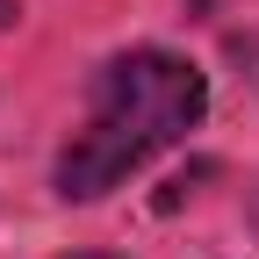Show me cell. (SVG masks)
<instances>
[{"label":"cell","instance_id":"obj_1","mask_svg":"<svg viewBox=\"0 0 259 259\" xmlns=\"http://www.w3.org/2000/svg\"><path fill=\"white\" fill-rule=\"evenodd\" d=\"M209 108V79L180 51H115L87 87V122L58 151V194L65 202H101L137 166H151L166 144H180Z\"/></svg>","mask_w":259,"mask_h":259},{"label":"cell","instance_id":"obj_2","mask_svg":"<svg viewBox=\"0 0 259 259\" xmlns=\"http://www.w3.org/2000/svg\"><path fill=\"white\" fill-rule=\"evenodd\" d=\"M79 259H108V252H79Z\"/></svg>","mask_w":259,"mask_h":259},{"label":"cell","instance_id":"obj_3","mask_svg":"<svg viewBox=\"0 0 259 259\" xmlns=\"http://www.w3.org/2000/svg\"><path fill=\"white\" fill-rule=\"evenodd\" d=\"M252 223H259V202H252Z\"/></svg>","mask_w":259,"mask_h":259}]
</instances>
